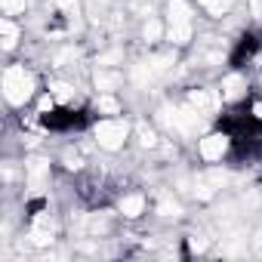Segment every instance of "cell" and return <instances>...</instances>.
<instances>
[{
  "instance_id": "2",
  "label": "cell",
  "mask_w": 262,
  "mask_h": 262,
  "mask_svg": "<svg viewBox=\"0 0 262 262\" xmlns=\"http://www.w3.org/2000/svg\"><path fill=\"white\" fill-rule=\"evenodd\" d=\"M164 25H167V47L188 50L198 31V7L194 0H167L164 4Z\"/></svg>"
},
{
  "instance_id": "5",
  "label": "cell",
  "mask_w": 262,
  "mask_h": 262,
  "mask_svg": "<svg viewBox=\"0 0 262 262\" xmlns=\"http://www.w3.org/2000/svg\"><path fill=\"white\" fill-rule=\"evenodd\" d=\"M25 237H28V244L34 250H43V247L56 244V237H59V219H56V213L50 207H37L31 213V219H28V234Z\"/></svg>"
},
{
  "instance_id": "13",
  "label": "cell",
  "mask_w": 262,
  "mask_h": 262,
  "mask_svg": "<svg viewBox=\"0 0 262 262\" xmlns=\"http://www.w3.org/2000/svg\"><path fill=\"white\" fill-rule=\"evenodd\" d=\"M93 111H96V117L123 114V99H120V93H96V99H93Z\"/></svg>"
},
{
  "instance_id": "14",
  "label": "cell",
  "mask_w": 262,
  "mask_h": 262,
  "mask_svg": "<svg viewBox=\"0 0 262 262\" xmlns=\"http://www.w3.org/2000/svg\"><path fill=\"white\" fill-rule=\"evenodd\" d=\"M151 213H155L158 219H173V222H179V219L185 216L182 201H179V198H173V194L158 198V201H155V207H151Z\"/></svg>"
},
{
  "instance_id": "3",
  "label": "cell",
  "mask_w": 262,
  "mask_h": 262,
  "mask_svg": "<svg viewBox=\"0 0 262 262\" xmlns=\"http://www.w3.org/2000/svg\"><path fill=\"white\" fill-rule=\"evenodd\" d=\"M90 139L99 151L105 155H120L129 139H133V123L126 114H111V117H96L90 123Z\"/></svg>"
},
{
  "instance_id": "9",
  "label": "cell",
  "mask_w": 262,
  "mask_h": 262,
  "mask_svg": "<svg viewBox=\"0 0 262 262\" xmlns=\"http://www.w3.org/2000/svg\"><path fill=\"white\" fill-rule=\"evenodd\" d=\"M126 83V74L120 65H96L93 68V86L96 93H120Z\"/></svg>"
},
{
  "instance_id": "15",
  "label": "cell",
  "mask_w": 262,
  "mask_h": 262,
  "mask_svg": "<svg viewBox=\"0 0 262 262\" xmlns=\"http://www.w3.org/2000/svg\"><path fill=\"white\" fill-rule=\"evenodd\" d=\"M194 7L204 13V16H210V19H228L231 16V10H234V0H194Z\"/></svg>"
},
{
  "instance_id": "11",
  "label": "cell",
  "mask_w": 262,
  "mask_h": 262,
  "mask_svg": "<svg viewBox=\"0 0 262 262\" xmlns=\"http://www.w3.org/2000/svg\"><path fill=\"white\" fill-rule=\"evenodd\" d=\"M133 139L142 151H158L161 148V133H158V123H148V120H136L133 123Z\"/></svg>"
},
{
  "instance_id": "8",
  "label": "cell",
  "mask_w": 262,
  "mask_h": 262,
  "mask_svg": "<svg viewBox=\"0 0 262 262\" xmlns=\"http://www.w3.org/2000/svg\"><path fill=\"white\" fill-rule=\"evenodd\" d=\"M148 191L142 188H129V191H120L114 198V210L123 222H139L142 216H148Z\"/></svg>"
},
{
  "instance_id": "10",
  "label": "cell",
  "mask_w": 262,
  "mask_h": 262,
  "mask_svg": "<svg viewBox=\"0 0 262 262\" xmlns=\"http://www.w3.org/2000/svg\"><path fill=\"white\" fill-rule=\"evenodd\" d=\"M22 40H25V28H22L19 19H13V16H4V19H0V47H4L7 56H13V53L22 47Z\"/></svg>"
},
{
  "instance_id": "16",
  "label": "cell",
  "mask_w": 262,
  "mask_h": 262,
  "mask_svg": "<svg viewBox=\"0 0 262 262\" xmlns=\"http://www.w3.org/2000/svg\"><path fill=\"white\" fill-rule=\"evenodd\" d=\"M28 4H31V0H0V13L13 16V19H22L28 13Z\"/></svg>"
},
{
  "instance_id": "6",
  "label": "cell",
  "mask_w": 262,
  "mask_h": 262,
  "mask_svg": "<svg viewBox=\"0 0 262 262\" xmlns=\"http://www.w3.org/2000/svg\"><path fill=\"white\" fill-rule=\"evenodd\" d=\"M50 176H53V161H50V158H43V155H28V158H25L22 179H25V188H28L31 198L47 194Z\"/></svg>"
},
{
  "instance_id": "4",
  "label": "cell",
  "mask_w": 262,
  "mask_h": 262,
  "mask_svg": "<svg viewBox=\"0 0 262 262\" xmlns=\"http://www.w3.org/2000/svg\"><path fill=\"white\" fill-rule=\"evenodd\" d=\"M237 151V139L228 126H219V129H204L194 142V158L207 167H216L222 161H228L231 155Z\"/></svg>"
},
{
  "instance_id": "12",
  "label": "cell",
  "mask_w": 262,
  "mask_h": 262,
  "mask_svg": "<svg viewBox=\"0 0 262 262\" xmlns=\"http://www.w3.org/2000/svg\"><path fill=\"white\" fill-rule=\"evenodd\" d=\"M161 40H167V25H164V16H148L142 22V43H148L151 50L161 47Z\"/></svg>"
},
{
  "instance_id": "1",
  "label": "cell",
  "mask_w": 262,
  "mask_h": 262,
  "mask_svg": "<svg viewBox=\"0 0 262 262\" xmlns=\"http://www.w3.org/2000/svg\"><path fill=\"white\" fill-rule=\"evenodd\" d=\"M0 90H4V102L10 108L25 111L40 96V77L28 62H10L0 77Z\"/></svg>"
},
{
  "instance_id": "7",
  "label": "cell",
  "mask_w": 262,
  "mask_h": 262,
  "mask_svg": "<svg viewBox=\"0 0 262 262\" xmlns=\"http://www.w3.org/2000/svg\"><path fill=\"white\" fill-rule=\"evenodd\" d=\"M219 96H222V102H225L228 108L244 105V102L250 99V74H247L244 68L225 71L222 80H219Z\"/></svg>"
}]
</instances>
